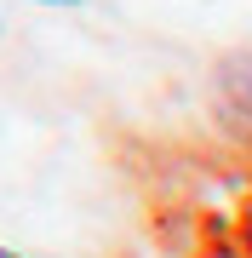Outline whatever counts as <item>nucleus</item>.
Listing matches in <instances>:
<instances>
[{
  "label": "nucleus",
  "mask_w": 252,
  "mask_h": 258,
  "mask_svg": "<svg viewBox=\"0 0 252 258\" xmlns=\"http://www.w3.org/2000/svg\"><path fill=\"white\" fill-rule=\"evenodd\" d=\"M40 6H80V0H40Z\"/></svg>",
  "instance_id": "1"
},
{
  "label": "nucleus",
  "mask_w": 252,
  "mask_h": 258,
  "mask_svg": "<svg viewBox=\"0 0 252 258\" xmlns=\"http://www.w3.org/2000/svg\"><path fill=\"white\" fill-rule=\"evenodd\" d=\"M0 258H23V252H12V247H0Z\"/></svg>",
  "instance_id": "2"
}]
</instances>
